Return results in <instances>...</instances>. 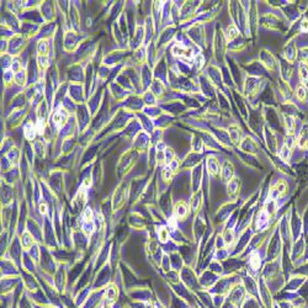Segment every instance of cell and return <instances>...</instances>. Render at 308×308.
I'll list each match as a JSON object with an SVG mask.
<instances>
[{"instance_id": "obj_3", "label": "cell", "mask_w": 308, "mask_h": 308, "mask_svg": "<svg viewBox=\"0 0 308 308\" xmlns=\"http://www.w3.org/2000/svg\"><path fill=\"white\" fill-rule=\"evenodd\" d=\"M173 51H174V53L177 54V55H186V57H189V55H191V53L189 52L187 49H185V48L183 46H175L173 48Z\"/></svg>"}, {"instance_id": "obj_2", "label": "cell", "mask_w": 308, "mask_h": 308, "mask_svg": "<svg viewBox=\"0 0 308 308\" xmlns=\"http://www.w3.org/2000/svg\"><path fill=\"white\" fill-rule=\"evenodd\" d=\"M175 213H176V216L179 218H184L185 216H186L187 214V208H186V206H185V203H183V202L177 203L176 208H175Z\"/></svg>"}, {"instance_id": "obj_4", "label": "cell", "mask_w": 308, "mask_h": 308, "mask_svg": "<svg viewBox=\"0 0 308 308\" xmlns=\"http://www.w3.org/2000/svg\"><path fill=\"white\" fill-rule=\"evenodd\" d=\"M297 96H298V99H301V100H305L306 99V89H305L303 85H301V86L297 88Z\"/></svg>"}, {"instance_id": "obj_11", "label": "cell", "mask_w": 308, "mask_h": 308, "mask_svg": "<svg viewBox=\"0 0 308 308\" xmlns=\"http://www.w3.org/2000/svg\"><path fill=\"white\" fill-rule=\"evenodd\" d=\"M293 143L295 142H293V138H292V137H288V138L286 139V147L288 148V149L292 147V144H293Z\"/></svg>"}, {"instance_id": "obj_9", "label": "cell", "mask_w": 308, "mask_h": 308, "mask_svg": "<svg viewBox=\"0 0 308 308\" xmlns=\"http://www.w3.org/2000/svg\"><path fill=\"white\" fill-rule=\"evenodd\" d=\"M159 235H160V239L165 242V240L168 239V231L164 229V228H162V231H160V233H159Z\"/></svg>"}, {"instance_id": "obj_1", "label": "cell", "mask_w": 308, "mask_h": 308, "mask_svg": "<svg viewBox=\"0 0 308 308\" xmlns=\"http://www.w3.org/2000/svg\"><path fill=\"white\" fill-rule=\"evenodd\" d=\"M299 78L303 84L308 83V65L306 63H301L299 64Z\"/></svg>"}, {"instance_id": "obj_5", "label": "cell", "mask_w": 308, "mask_h": 308, "mask_svg": "<svg viewBox=\"0 0 308 308\" xmlns=\"http://www.w3.org/2000/svg\"><path fill=\"white\" fill-rule=\"evenodd\" d=\"M250 264H251V268H253V269H257L258 266H259L260 261H259V257H258L257 254H254L253 257H251V259H250Z\"/></svg>"}, {"instance_id": "obj_13", "label": "cell", "mask_w": 308, "mask_h": 308, "mask_svg": "<svg viewBox=\"0 0 308 308\" xmlns=\"http://www.w3.org/2000/svg\"><path fill=\"white\" fill-rule=\"evenodd\" d=\"M40 208H41V212H42V213H46L47 210H46V205H44V203H43V205H41Z\"/></svg>"}, {"instance_id": "obj_8", "label": "cell", "mask_w": 308, "mask_h": 308, "mask_svg": "<svg viewBox=\"0 0 308 308\" xmlns=\"http://www.w3.org/2000/svg\"><path fill=\"white\" fill-rule=\"evenodd\" d=\"M234 36H237V30H235V27L231 26V27L228 28V37H229V40L233 38Z\"/></svg>"}, {"instance_id": "obj_12", "label": "cell", "mask_w": 308, "mask_h": 308, "mask_svg": "<svg viewBox=\"0 0 308 308\" xmlns=\"http://www.w3.org/2000/svg\"><path fill=\"white\" fill-rule=\"evenodd\" d=\"M301 28H302V31H308V21H307V20H303V21H302Z\"/></svg>"}, {"instance_id": "obj_10", "label": "cell", "mask_w": 308, "mask_h": 308, "mask_svg": "<svg viewBox=\"0 0 308 308\" xmlns=\"http://www.w3.org/2000/svg\"><path fill=\"white\" fill-rule=\"evenodd\" d=\"M288 155H290V149H288L287 147H284L282 153H281V158H282V159H287Z\"/></svg>"}, {"instance_id": "obj_6", "label": "cell", "mask_w": 308, "mask_h": 308, "mask_svg": "<svg viewBox=\"0 0 308 308\" xmlns=\"http://www.w3.org/2000/svg\"><path fill=\"white\" fill-rule=\"evenodd\" d=\"M171 174H173V169L170 168V166H166V168L164 169V173H163V177H164V180H169L170 177H171Z\"/></svg>"}, {"instance_id": "obj_7", "label": "cell", "mask_w": 308, "mask_h": 308, "mask_svg": "<svg viewBox=\"0 0 308 308\" xmlns=\"http://www.w3.org/2000/svg\"><path fill=\"white\" fill-rule=\"evenodd\" d=\"M286 128H287V132L290 133L293 132V121H292L291 117H286Z\"/></svg>"}]
</instances>
